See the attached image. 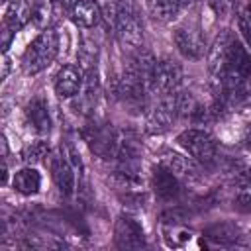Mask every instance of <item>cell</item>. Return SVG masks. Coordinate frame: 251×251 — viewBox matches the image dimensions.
<instances>
[{
  "instance_id": "19",
  "label": "cell",
  "mask_w": 251,
  "mask_h": 251,
  "mask_svg": "<svg viewBox=\"0 0 251 251\" xmlns=\"http://www.w3.org/2000/svg\"><path fill=\"white\" fill-rule=\"evenodd\" d=\"M180 0H147V10L157 22H171L180 12Z\"/></svg>"
},
{
  "instance_id": "13",
  "label": "cell",
  "mask_w": 251,
  "mask_h": 251,
  "mask_svg": "<svg viewBox=\"0 0 251 251\" xmlns=\"http://www.w3.org/2000/svg\"><path fill=\"white\" fill-rule=\"evenodd\" d=\"M25 120L29 127H33L35 133L45 135L51 129V116H49V106L41 96H35L27 102L25 106Z\"/></svg>"
},
{
  "instance_id": "20",
  "label": "cell",
  "mask_w": 251,
  "mask_h": 251,
  "mask_svg": "<svg viewBox=\"0 0 251 251\" xmlns=\"http://www.w3.org/2000/svg\"><path fill=\"white\" fill-rule=\"evenodd\" d=\"M163 165L169 167L178 178H180V176H194V175H196L194 163H192L188 157H182V155L173 153V151H167V153H165Z\"/></svg>"
},
{
  "instance_id": "14",
  "label": "cell",
  "mask_w": 251,
  "mask_h": 251,
  "mask_svg": "<svg viewBox=\"0 0 251 251\" xmlns=\"http://www.w3.org/2000/svg\"><path fill=\"white\" fill-rule=\"evenodd\" d=\"M71 16L80 27H94L102 18V8L96 0H75L71 4Z\"/></svg>"
},
{
  "instance_id": "22",
  "label": "cell",
  "mask_w": 251,
  "mask_h": 251,
  "mask_svg": "<svg viewBox=\"0 0 251 251\" xmlns=\"http://www.w3.org/2000/svg\"><path fill=\"white\" fill-rule=\"evenodd\" d=\"M239 29H241L247 45L251 47V0H245L239 8Z\"/></svg>"
},
{
  "instance_id": "3",
  "label": "cell",
  "mask_w": 251,
  "mask_h": 251,
  "mask_svg": "<svg viewBox=\"0 0 251 251\" xmlns=\"http://www.w3.org/2000/svg\"><path fill=\"white\" fill-rule=\"evenodd\" d=\"M114 33L124 49H139L143 45V24L131 0H120Z\"/></svg>"
},
{
  "instance_id": "11",
  "label": "cell",
  "mask_w": 251,
  "mask_h": 251,
  "mask_svg": "<svg viewBox=\"0 0 251 251\" xmlns=\"http://www.w3.org/2000/svg\"><path fill=\"white\" fill-rule=\"evenodd\" d=\"M51 173L53 180L59 188V192L65 198H71L76 190V180H75V165L67 159V155H55L51 159Z\"/></svg>"
},
{
  "instance_id": "26",
  "label": "cell",
  "mask_w": 251,
  "mask_h": 251,
  "mask_svg": "<svg viewBox=\"0 0 251 251\" xmlns=\"http://www.w3.org/2000/svg\"><path fill=\"white\" fill-rule=\"evenodd\" d=\"M8 71H10V61H8V57H4V71H2V78H6Z\"/></svg>"
},
{
  "instance_id": "1",
  "label": "cell",
  "mask_w": 251,
  "mask_h": 251,
  "mask_svg": "<svg viewBox=\"0 0 251 251\" xmlns=\"http://www.w3.org/2000/svg\"><path fill=\"white\" fill-rule=\"evenodd\" d=\"M59 53V35L53 27L41 29V33L27 45L24 59H22V67L27 75H37L43 69H47L55 57Z\"/></svg>"
},
{
  "instance_id": "4",
  "label": "cell",
  "mask_w": 251,
  "mask_h": 251,
  "mask_svg": "<svg viewBox=\"0 0 251 251\" xmlns=\"http://www.w3.org/2000/svg\"><path fill=\"white\" fill-rule=\"evenodd\" d=\"M176 141L180 143V147H184V151L202 165H212L218 159V143L214 139V135L206 129H196L190 127L186 131H182Z\"/></svg>"
},
{
  "instance_id": "10",
  "label": "cell",
  "mask_w": 251,
  "mask_h": 251,
  "mask_svg": "<svg viewBox=\"0 0 251 251\" xmlns=\"http://www.w3.org/2000/svg\"><path fill=\"white\" fill-rule=\"evenodd\" d=\"M151 180H153V190L161 200L173 202L180 196V178L163 163L153 169Z\"/></svg>"
},
{
  "instance_id": "12",
  "label": "cell",
  "mask_w": 251,
  "mask_h": 251,
  "mask_svg": "<svg viewBox=\"0 0 251 251\" xmlns=\"http://www.w3.org/2000/svg\"><path fill=\"white\" fill-rule=\"evenodd\" d=\"M84 84L82 71L76 65H63L55 76V92L61 98H73L80 92Z\"/></svg>"
},
{
  "instance_id": "7",
  "label": "cell",
  "mask_w": 251,
  "mask_h": 251,
  "mask_svg": "<svg viewBox=\"0 0 251 251\" xmlns=\"http://www.w3.org/2000/svg\"><path fill=\"white\" fill-rule=\"evenodd\" d=\"M176 92L167 94V96H159V100L151 106V110L147 112V120H145V127L149 133H163L173 126V122L178 116Z\"/></svg>"
},
{
  "instance_id": "2",
  "label": "cell",
  "mask_w": 251,
  "mask_h": 251,
  "mask_svg": "<svg viewBox=\"0 0 251 251\" xmlns=\"http://www.w3.org/2000/svg\"><path fill=\"white\" fill-rule=\"evenodd\" d=\"M239 45H241V39L237 35H233L229 29H222L216 35V39L212 41V45L208 49V71L218 82L229 71Z\"/></svg>"
},
{
  "instance_id": "18",
  "label": "cell",
  "mask_w": 251,
  "mask_h": 251,
  "mask_svg": "<svg viewBox=\"0 0 251 251\" xmlns=\"http://www.w3.org/2000/svg\"><path fill=\"white\" fill-rule=\"evenodd\" d=\"M206 237L220 245H233V243H245V233L239 231L233 224H216L206 229Z\"/></svg>"
},
{
  "instance_id": "27",
  "label": "cell",
  "mask_w": 251,
  "mask_h": 251,
  "mask_svg": "<svg viewBox=\"0 0 251 251\" xmlns=\"http://www.w3.org/2000/svg\"><path fill=\"white\" fill-rule=\"evenodd\" d=\"M198 0H180V4L182 6H192V4H196Z\"/></svg>"
},
{
  "instance_id": "15",
  "label": "cell",
  "mask_w": 251,
  "mask_h": 251,
  "mask_svg": "<svg viewBox=\"0 0 251 251\" xmlns=\"http://www.w3.org/2000/svg\"><path fill=\"white\" fill-rule=\"evenodd\" d=\"M31 20V4L27 0H12L10 4H6V12H4V25L8 29H12L14 33L18 29H22L27 22Z\"/></svg>"
},
{
  "instance_id": "9",
  "label": "cell",
  "mask_w": 251,
  "mask_h": 251,
  "mask_svg": "<svg viewBox=\"0 0 251 251\" xmlns=\"http://www.w3.org/2000/svg\"><path fill=\"white\" fill-rule=\"evenodd\" d=\"M176 49L188 59H202L206 53V43L196 25H180L173 33Z\"/></svg>"
},
{
  "instance_id": "23",
  "label": "cell",
  "mask_w": 251,
  "mask_h": 251,
  "mask_svg": "<svg viewBox=\"0 0 251 251\" xmlns=\"http://www.w3.org/2000/svg\"><path fill=\"white\" fill-rule=\"evenodd\" d=\"M233 184L237 186L239 192H251V169H241L235 175Z\"/></svg>"
},
{
  "instance_id": "8",
  "label": "cell",
  "mask_w": 251,
  "mask_h": 251,
  "mask_svg": "<svg viewBox=\"0 0 251 251\" xmlns=\"http://www.w3.org/2000/svg\"><path fill=\"white\" fill-rule=\"evenodd\" d=\"M114 239H116V245L120 249H141V247H145V231H143L141 224L129 214H122L116 220Z\"/></svg>"
},
{
  "instance_id": "16",
  "label": "cell",
  "mask_w": 251,
  "mask_h": 251,
  "mask_svg": "<svg viewBox=\"0 0 251 251\" xmlns=\"http://www.w3.org/2000/svg\"><path fill=\"white\" fill-rule=\"evenodd\" d=\"M12 186L16 192L24 194V196H31L37 194L41 188V175L33 169V167H24L20 169L14 178H12Z\"/></svg>"
},
{
  "instance_id": "21",
  "label": "cell",
  "mask_w": 251,
  "mask_h": 251,
  "mask_svg": "<svg viewBox=\"0 0 251 251\" xmlns=\"http://www.w3.org/2000/svg\"><path fill=\"white\" fill-rule=\"evenodd\" d=\"M47 155H49V147H47L45 141H33L31 145H27L24 149V161L29 163V165L43 161Z\"/></svg>"
},
{
  "instance_id": "6",
  "label": "cell",
  "mask_w": 251,
  "mask_h": 251,
  "mask_svg": "<svg viewBox=\"0 0 251 251\" xmlns=\"http://www.w3.org/2000/svg\"><path fill=\"white\" fill-rule=\"evenodd\" d=\"M84 141L88 143L90 151L100 159H114L118 147V131L110 127V124H88L82 131Z\"/></svg>"
},
{
  "instance_id": "28",
  "label": "cell",
  "mask_w": 251,
  "mask_h": 251,
  "mask_svg": "<svg viewBox=\"0 0 251 251\" xmlns=\"http://www.w3.org/2000/svg\"><path fill=\"white\" fill-rule=\"evenodd\" d=\"M2 2H4V4H10V2H12V0H2Z\"/></svg>"
},
{
  "instance_id": "25",
  "label": "cell",
  "mask_w": 251,
  "mask_h": 251,
  "mask_svg": "<svg viewBox=\"0 0 251 251\" xmlns=\"http://www.w3.org/2000/svg\"><path fill=\"white\" fill-rule=\"evenodd\" d=\"M235 206L243 212H251V192H239L235 196Z\"/></svg>"
},
{
  "instance_id": "17",
  "label": "cell",
  "mask_w": 251,
  "mask_h": 251,
  "mask_svg": "<svg viewBox=\"0 0 251 251\" xmlns=\"http://www.w3.org/2000/svg\"><path fill=\"white\" fill-rule=\"evenodd\" d=\"M61 0H33L31 4V22L39 29L51 27L55 16H57V6Z\"/></svg>"
},
{
  "instance_id": "5",
  "label": "cell",
  "mask_w": 251,
  "mask_h": 251,
  "mask_svg": "<svg viewBox=\"0 0 251 251\" xmlns=\"http://www.w3.org/2000/svg\"><path fill=\"white\" fill-rule=\"evenodd\" d=\"M182 80V67L175 59H159L151 73V92L157 96H167L178 90Z\"/></svg>"
},
{
  "instance_id": "24",
  "label": "cell",
  "mask_w": 251,
  "mask_h": 251,
  "mask_svg": "<svg viewBox=\"0 0 251 251\" xmlns=\"http://www.w3.org/2000/svg\"><path fill=\"white\" fill-rule=\"evenodd\" d=\"M210 4H212L214 12H216L218 16H227V14L231 12V8L235 6L233 0H210Z\"/></svg>"
}]
</instances>
